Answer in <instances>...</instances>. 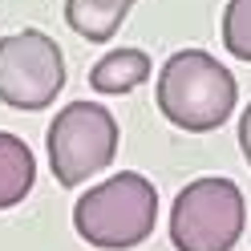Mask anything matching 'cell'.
<instances>
[{"instance_id":"obj_1","label":"cell","mask_w":251,"mask_h":251,"mask_svg":"<svg viewBox=\"0 0 251 251\" xmlns=\"http://www.w3.org/2000/svg\"><path fill=\"white\" fill-rule=\"evenodd\" d=\"M239 98L235 73L219 65V57L207 49H178L166 57L158 69V85H154V101L158 114L178 126L186 134H211L219 130Z\"/></svg>"},{"instance_id":"obj_2","label":"cell","mask_w":251,"mask_h":251,"mask_svg":"<svg viewBox=\"0 0 251 251\" xmlns=\"http://www.w3.org/2000/svg\"><path fill=\"white\" fill-rule=\"evenodd\" d=\"M158 223V191L146 175L118 170L73 202V231L89 247L130 251L146 243Z\"/></svg>"},{"instance_id":"obj_3","label":"cell","mask_w":251,"mask_h":251,"mask_svg":"<svg viewBox=\"0 0 251 251\" xmlns=\"http://www.w3.org/2000/svg\"><path fill=\"white\" fill-rule=\"evenodd\" d=\"M247 227V199L231 178H195L170 207L175 251H235Z\"/></svg>"},{"instance_id":"obj_4","label":"cell","mask_w":251,"mask_h":251,"mask_svg":"<svg viewBox=\"0 0 251 251\" xmlns=\"http://www.w3.org/2000/svg\"><path fill=\"white\" fill-rule=\"evenodd\" d=\"M118 118L98 101H73L49 122V166L57 186H81L118 158Z\"/></svg>"},{"instance_id":"obj_5","label":"cell","mask_w":251,"mask_h":251,"mask_svg":"<svg viewBox=\"0 0 251 251\" xmlns=\"http://www.w3.org/2000/svg\"><path fill=\"white\" fill-rule=\"evenodd\" d=\"M61 89H65V57L49 33L25 28L0 41V105L37 114L57 101Z\"/></svg>"},{"instance_id":"obj_6","label":"cell","mask_w":251,"mask_h":251,"mask_svg":"<svg viewBox=\"0 0 251 251\" xmlns=\"http://www.w3.org/2000/svg\"><path fill=\"white\" fill-rule=\"evenodd\" d=\"M134 4L138 0H65V21L89 45H105L118 37Z\"/></svg>"},{"instance_id":"obj_7","label":"cell","mask_w":251,"mask_h":251,"mask_svg":"<svg viewBox=\"0 0 251 251\" xmlns=\"http://www.w3.org/2000/svg\"><path fill=\"white\" fill-rule=\"evenodd\" d=\"M37 182V158L25 138L0 130V211L25 202V195Z\"/></svg>"},{"instance_id":"obj_8","label":"cell","mask_w":251,"mask_h":251,"mask_svg":"<svg viewBox=\"0 0 251 251\" xmlns=\"http://www.w3.org/2000/svg\"><path fill=\"white\" fill-rule=\"evenodd\" d=\"M150 73H154L150 57L142 49H114V53H105L98 65L89 69V89L105 93V98H118V93L138 89Z\"/></svg>"},{"instance_id":"obj_9","label":"cell","mask_w":251,"mask_h":251,"mask_svg":"<svg viewBox=\"0 0 251 251\" xmlns=\"http://www.w3.org/2000/svg\"><path fill=\"white\" fill-rule=\"evenodd\" d=\"M223 49L251 65V0H227V8H223Z\"/></svg>"},{"instance_id":"obj_10","label":"cell","mask_w":251,"mask_h":251,"mask_svg":"<svg viewBox=\"0 0 251 251\" xmlns=\"http://www.w3.org/2000/svg\"><path fill=\"white\" fill-rule=\"evenodd\" d=\"M239 150H243V158L251 166V105L243 109V118H239Z\"/></svg>"}]
</instances>
